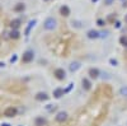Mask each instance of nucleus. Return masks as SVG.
<instances>
[{
    "label": "nucleus",
    "instance_id": "f257e3e1",
    "mask_svg": "<svg viewBox=\"0 0 127 126\" xmlns=\"http://www.w3.org/2000/svg\"><path fill=\"white\" fill-rule=\"evenodd\" d=\"M56 26H57V22H56V19L52 18V17L47 18V19L45 20V23H43V28H45L46 31H54V29L56 28Z\"/></svg>",
    "mask_w": 127,
    "mask_h": 126
},
{
    "label": "nucleus",
    "instance_id": "f03ea898",
    "mask_svg": "<svg viewBox=\"0 0 127 126\" xmlns=\"http://www.w3.org/2000/svg\"><path fill=\"white\" fill-rule=\"evenodd\" d=\"M33 59H34V52H33V50H27L24 54H23V56H22V61L24 62V64L32 62V61H33Z\"/></svg>",
    "mask_w": 127,
    "mask_h": 126
},
{
    "label": "nucleus",
    "instance_id": "7ed1b4c3",
    "mask_svg": "<svg viewBox=\"0 0 127 126\" xmlns=\"http://www.w3.org/2000/svg\"><path fill=\"white\" fill-rule=\"evenodd\" d=\"M67 117H69L67 112H65V111H60V112L56 113L55 120H56V122H59V124H64V122L67 120Z\"/></svg>",
    "mask_w": 127,
    "mask_h": 126
},
{
    "label": "nucleus",
    "instance_id": "20e7f679",
    "mask_svg": "<svg viewBox=\"0 0 127 126\" xmlns=\"http://www.w3.org/2000/svg\"><path fill=\"white\" fill-rule=\"evenodd\" d=\"M17 113H18V110L15 107H8L4 111V116L8 117V119H13V117L17 116Z\"/></svg>",
    "mask_w": 127,
    "mask_h": 126
},
{
    "label": "nucleus",
    "instance_id": "39448f33",
    "mask_svg": "<svg viewBox=\"0 0 127 126\" xmlns=\"http://www.w3.org/2000/svg\"><path fill=\"white\" fill-rule=\"evenodd\" d=\"M54 75H55V78L57 79V80H64L66 78V71L64 70L62 68H57V69H55V71H54Z\"/></svg>",
    "mask_w": 127,
    "mask_h": 126
},
{
    "label": "nucleus",
    "instance_id": "423d86ee",
    "mask_svg": "<svg viewBox=\"0 0 127 126\" xmlns=\"http://www.w3.org/2000/svg\"><path fill=\"white\" fill-rule=\"evenodd\" d=\"M100 70L98 69V68H90L89 70H88V75H89V78L90 79H98L99 77H100Z\"/></svg>",
    "mask_w": 127,
    "mask_h": 126
},
{
    "label": "nucleus",
    "instance_id": "0eeeda50",
    "mask_svg": "<svg viewBox=\"0 0 127 126\" xmlns=\"http://www.w3.org/2000/svg\"><path fill=\"white\" fill-rule=\"evenodd\" d=\"M81 69V62L80 61H72L70 62V65H69V70L71 73H76Z\"/></svg>",
    "mask_w": 127,
    "mask_h": 126
},
{
    "label": "nucleus",
    "instance_id": "6e6552de",
    "mask_svg": "<svg viewBox=\"0 0 127 126\" xmlns=\"http://www.w3.org/2000/svg\"><path fill=\"white\" fill-rule=\"evenodd\" d=\"M81 87H83L84 90H87V92H89L92 89V82L89 80V78H83L81 79Z\"/></svg>",
    "mask_w": 127,
    "mask_h": 126
},
{
    "label": "nucleus",
    "instance_id": "1a4fd4ad",
    "mask_svg": "<svg viewBox=\"0 0 127 126\" xmlns=\"http://www.w3.org/2000/svg\"><path fill=\"white\" fill-rule=\"evenodd\" d=\"M64 94H65V89L64 88H55L54 92H52V96H54V98H56V99H60Z\"/></svg>",
    "mask_w": 127,
    "mask_h": 126
},
{
    "label": "nucleus",
    "instance_id": "9d476101",
    "mask_svg": "<svg viewBox=\"0 0 127 126\" xmlns=\"http://www.w3.org/2000/svg\"><path fill=\"white\" fill-rule=\"evenodd\" d=\"M87 37L89 40H97V38L100 37V32H98V31H95V29H90V31H88Z\"/></svg>",
    "mask_w": 127,
    "mask_h": 126
},
{
    "label": "nucleus",
    "instance_id": "9b49d317",
    "mask_svg": "<svg viewBox=\"0 0 127 126\" xmlns=\"http://www.w3.org/2000/svg\"><path fill=\"white\" fill-rule=\"evenodd\" d=\"M48 98H50V96H48L46 92H38V93L36 94V101H38V102L47 101Z\"/></svg>",
    "mask_w": 127,
    "mask_h": 126
},
{
    "label": "nucleus",
    "instance_id": "f8f14e48",
    "mask_svg": "<svg viewBox=\"0 0 127 126\" xmlns=\"http://www.w3.org/2000/svg\"><path fill=\"white\" fill-rule=\"evenodd\" d=\"M36 23H37V20H36V19H33V20H29V23H28V26H27V28H26V31H24V36H27V37L29 36V33H31V29L36 26Z\"/></svg>",
    "mask_w": 127,
    "mask_h": 126
},
{
    "label": "nucleus",
    "instance_id": "ddd939ff",
    "mask_svg": "<svg viewBox=\"0 0 127 126\" xmlns=\"http://www.w3.org/2000/svg\"><path fill=\"white\" fill-rule=\"evenodd\" d=\"M47 124V120L45 119V117H42V116H38V117H36V120H34V125L36 126H45Z\"/></svg>",
    "mask_w": 127,
    "mask_h": 126
},
{
    "label": "nucleus",
    "instance_id": "4468645a",
    "mask_svg": "<svg viewBox=\"0 0 127 126\" xmlns=\"http://www.w3.org/2000/svg\"><path fill=\"white\" fill-rule=\"evenodd\" d=\"M60 13H61V15H64V17L70 15V8L66 6V5H62V6L60 8Z\"/></svg>",
    "mask_w": 127,
    "mask_h": 126
},
{
    "label": "nucleus",
    "instance_id": "2eb2a0df",
    "mask_svg": "<svg viewBox=\"0 0 127 126\" xmlns=\"http://www.w3.org/2000/svg\"><path fill=\"white\" fill-rule=\"evenodd\" d=\"M9 37L12 38V40H18L20 37L19 31L18 29H12V31H10V33H9Z\"/></svg>",
    "mask_w": 127,
    "mask_h": 126
},
{
    "label": "nucleus",
    "instance_id": "dca6fc26",
    "mask_svg": "<svg viewBox=\"0 0 127 126\" xmlns=\"http://www.w3.org/2000/svg\"><path fill=\"white\" fill-rule=\"evenodd\" d=\"M10 26H12L13 29H18V28L20 27V19H14V20H12Z\"/></svg>",
    "mask_w": 127,
    "mask_h": 126
},
{
    "label": "nucleus",
    "instance_id": "f3484780",
    "mask_svg": "<svg viewBox=\"0 0 127 126\" xmlns=\"http://www.w3.org/2000/svg\"><path fill=\"white\" fill-rule=\"evenodd\" d=\"M120 96L123 98H127V85H123L120 88Z\"/></svg>",
    "mask_w": 127,
    "mask_h": 126
},
{
    "label": "nucleus",
    "instance_id": "a211bd4d",
    "mask_svg": "<svg viewBox=\"0 0 127 126\" xmlns=\"http://www.w3.org/2000/svg\"><path fill=\"white\" fill-rule=\"evenodd\" d=\"M120 45H122L123 47H127V35H123L120 37Z\"/></svg>",
    "mask_w": 127,
    "mask_h": 126
},
{
    "label": "nucleus",
    "instance_id": "6ab92c4d",
    "mask_svg": "<svg viewBox=\"0 0 127 126\" xmlns=\"http://www.w3.org/2000/svg\"><path fill=\"white\" fill-rule=\"evenodd\" d=\"M45 108H46V111L52 112V111H55V110H56V104H52V103H50V104H47V106H46Z\"/></svg>",
    "mask_w": 127,
    "mask_h": 126
},
{
    "label": "nucleus",
    "instance_id": "aec40b11",
    "mask_svg": "<svg viewBox=\"0 0 127 126\" xmlns=\"http://www.w3.org/2000/svg\"><path fill=\"white\" fill-rule=\"evenodd\" d=\"M108 62H109L111 66H117V65H118V60H117V59H113V57H111V59L108 60Z\"/></svg>",
    "mask_w": 127,
    "mask_h": 126
},
{
    "label": "nucleus",
    "instance_id": "412c9836",
    "mask_svg": "<svg viewBox=\"0 0 127 126\" xmlns=\"http://www.w3.org/2000/svg\"><path fill=\"white\" fill-rule=\"evenodd\" d=\"M24 4H18V5H15L14 6V10H15V12H23V10H24Z\"/></svg>",
    "mask_w": 127,
    "mask_h": 126
},
{
    "label": "nucleus",
    "instance_id": "4be33fe9",
    "mask_svg": "<svg viewBox=\"0 0 127 126\" xmlns=\"http://www.w3.org/2000/svg\"><path fill=\"white\" fill-rule=\"evenodd\" d=\"M18 61V55H13L12 57H10V60H9V62H10V64H15V62Z\"/></svg>",
    "mask_w": 127,
    "mask_h": 126
},
{
    "label": "nucleus",
    "instance_id": "5701e85b",
    "mask_svg": "<svg viewBox=\"0 0 127 126\" xmlns=\"http://www.w3.org/2000/svg\"><path fill=\"white\" fill-rule=\"evenodd\" d=\"M71 24H72L74 27H75V28H81V23L79 22V20H72Z\"/></svg>",
    "mask_w": 127,
    "mask_h": 126
},
{
    "label": "nucleus",
    "instance_id": "b1692460",
    "mask_svg": "<svg viewBox=\"0 0 127 126\" xmlns=\"http://www.w3.org/2000/svg\"><path fill=\"white\" fill-rule=\"evenodd\" d=\"M97 24H98L99 27H104V26H105V20H103V19H98V20H97Z\"/></svg>",
    "mask_w": 127,
    "mask_h": 126
},
{
    "label": "nucleus",
    "instance_id": "393cba45",
    "mask_svg": "<svg viewBox=\"0 0 127 126\" xmlns=\"http://www.w3.org/2000/svg\"><path fill=\"white\" fill-rule=\"evenodd\" d=\"M100 75L103 79H111V75L108 74V73H100Z\"/></svg>",
    "mask_w": 127,
    "mask_h": 126
},
{
    "label": "nucleus",
    "instance_id": "a878e982",
    "mask_svg": "<svg viewBox=\"0 0 127 126\" xmlns=\"http://www.w3.org/2000/svg\"><path fill=\"white\" fill-rule=\"evenodd\" d=\"M108 35H109V31H103V32H100V37H103V38L108 37Z\"/></svg>",
    "mask_w": 127,
    "mask_h": 126
},
{
    "label": "nucleus",
    "instance_id": "bb28decb",
    "mask_svg": "<svg viewBox=\"0 0 127 126\" xmlns=\"http://www.w3.org/2000/svg\"><path fill=\"white\" fill-rule=\"evenodd\" d=\"M72 87H74V83H70V84H69V87H67V88L65 89V93H67V92H70V90L72 89Z\"/></svg>",
    "mask_w": 127,
    "mask_h": 126
},
{
    "label": "nucleus",
    "instance_id": "cd10ccee",
    "mask_svg": "<svg viewBox=\"0 0 127 126\" xmlns=\"http://www.w3.org/2000/svg\"><path fill=\"white\" fill-rule=\"evenodd\" d=\"M113 1H114V0H104V4L105 5H112Z\"/></svg>",
    "mask_w": 127,
    "mask_h": 126
},
{
    "label": "nucleus",
    "instance_id": "c85d7f7f",
    "mask_svg": "<svg viewBox=\"0 0 127 126\" xmlns=\"http://www.w3.org/2000/svg\"><path fill=\"white\" fill-rule=\"evenodd\" d=\"M114 27H116V28H120V27H121V23L118 22V20H117V22L114 23Z\"/></svg>",
    "mask_w": 127,
    "mask_h": 126
},
{
    "label": "nucleus",
    "instance_id": "c756f323",
    "mask_svg": "<svg viewBox=\"0 0 127 126\" xmlns=\"http://www.w3.org/2000/svg\"><path fill=\"white\" fill-rule=\"evenodd\" d=\"M0 68H3V69L5 68V62L4 61H0Z\"/></svg>",
    "mask_w": 127,
    "mask_h": 126
},
{
    "label": "nucleus",
    "instance_id": "7c9ffc66",
    "mask_svg": "<svg viewBox=\"0 0 127 126\" xmlns=\"http://www.w3.org/2000/svg\"><path fill=\"white\" fill-rule=\"evenodd\" d=\"M0 126H12V125H10L9 122H3V124L0 125Z\"/></svg>",
    "mask_w": 127,
    "mask_h": 126
},
{
    "label": "nucleus",
    "instance_id": "2f4dec72",
    "mask_svg": "<svg viewBox=\"0 0 127 126\" xmlns=\"http://www.w3.org/2000/svg\"><path fill=\"white\" fill-rule=\"evenodd\" d=\"M125 23H126V24H127V14H126V15H125Z\"/></svg>",
    "mask_w": 127,
    "mask_h": 126
},
{
    "label": "nucleus",
    "instance_id": "473e14b6",
    "mask_svg": "<svg viewBox=\"0 0 127 126\" xmlns=\"http://www.w3.org/2000/svg\"><path fill=\"white\" fill-rule=\"evenodd\" d=\"M92 1H93V3H95V1H98V0H92Z\"/></svg>",
    "mask_w": 127,
    "mask_h": 126
},
{
    "label": "nucleus",
    "instance_id": "72a5a7b5",
    "mask_svg": "<svg viewBox=\"0 0 127 126\" xmlns=\"http://www.w3.org/2000/svg\"><path fill=\"white\" fill-rule=\"evenodd\" d=\"M45 1H47V0H45Z\"/></svg>",
    "mask_w": 127,
    "mask_h": 126
},
{
    "label": "nucleus",
    "instance_id": "f704fd0d",
    "mask_svg": "<svg viewBox=\"0 0 127 126\" xmlns=\"http://www.w3.org/2000/svg\"><path fill=\"white\" fill-rule=\"evenodd\" d=\"M19 126H22V125H19Z\"/></svg>",
    "mask_w": 127,
    "mask_h": 126
}]
</instances>
